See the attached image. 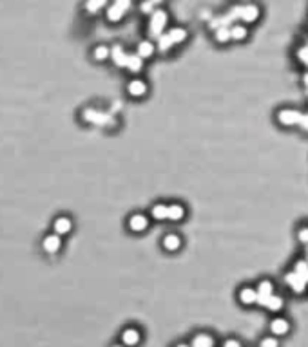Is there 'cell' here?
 Masks as SVG:
<instances>
[{"label": "cell", "mask_w": 308, "mask_h": 347, "mask_svg": "<svg viewBox=\"0 0 308 347\" xmlns=\"http://www.w3.org/2000/svg\"><path fill=\"white\" fill-rule=\"evenodd\" d=\"M125 92L133 100H144L145 96L149 94V84L144 78H140V76H133L125 84Z\"/></svg>", "instance_id": "5b68a950"}, {"label": "cell", "mask_w": 308, "mask_h": 347, "mask_svg": "<svg viewBox=\"0 0 308 347\" xmlns=\"http://www.w3.org/2000/svg\"><path fill=\"white\" fill-rule=\"evenodd\" d=\"M151 216L145 212H134L127 217V230L131 233H145L151 226Z\"/></svg>", "instance_id": "277c9868"}, {"label": "cell", "mask_w": 308, "mask_h": 347, "mask_svg": "<svg viewBox=\"0 0 308 347\" xmlns=\"http://www.w3.org/2000/svg\"><path fill=\"white\" fill-rule=\"evenodd\" d=\"M111 4V0H85L84 9L85 13H89L91 16H96L103 9H107V5Z\"/></svg>", "instance_id": "44dd1931"}, {"label": "cell", "mask_w": 308, "mask_h": 347, "mask_svg": "<svg viewBox=\"0 0 308 347\" xmlns=\"http://www.w3.org/2000/svg\"><path fill=\"white\" fill-rule=\"evenodd\" d=\"M127 58H129V53L125 51L122 43H116L114 47H111V60L112 63L120 69H125V63H127Z\"/></svg>", "instance_id": "d6986e66"}, {"label": "cell", "mask_w": 308, "mask_h": 347, "mask_svg": "<svg viewBox=\"0 0 308 347\" xmlns=\"http://www.w3.org/2000/svg\"><path fill=\"white\" fill-rule=\"evenodd\" d=\"M111 347H125V346H123V344L122 342H120V344H112V346Z\"/></svg>", "instance_id": "60d3db41"}, {"label": "cell", "mask_w": 308, "mask_h": 347, "mask_svg": "<svg viewBox=\"0 0 308 347\" xmlns=\"http://www.w3.org/2000/svg\"><path fill=\"white\" fill-rule=\"evenodd\" d=\"M53 228H54V233H58V235H67V233H71V230H73V221L65 216L56 217L53 222Z\"/></svg>", "instance_id": "603a6c76"}, {"label": "cell", "mask_w": 308, "mask_h": 347, "mask_svg": "<svg viewBox=\"0 0 308 347\" xmlns=\"http://www.w3.org/2000/svg\"><path fill=\"white\" fill-rule=\"evenodd\" d=\"M214 16L210 15V9H202L200 11V20H205V22H210Z\"/></svg>", "instance_id": "d590c367"}, {"label": "cell", "mask_w": 308, "mask_h": 347, "mask_svg": "<svg viewBox=\"0 0 308 347\" xmlns=\"http://www.w3.org/2000/svg\"><path fill=\"white\" fill-rule=\"evenodd\" d=\"M243 347H245V346H243Z\"/></svg>", "instance_id": "7bdbcfd3"}, {"label": "cell", "mask_w": 308, "mask_h": 347, "mask_svg": "<svg viewBox=\"0 0 308 347\" xmlns=\"http://www.w3.org/2000/svg\"><path fill=\"white\" fill-rule=\"evenodd\" d=\"M191 346L192 347H216V338H214L210 333H205V331L194 333L191 338Z\"/></svg>", "instance_id": "ac0fdd59"}, {"label": "cell", "mask_w": 308, "mask_h": 347, "mask_svg": "<svg viewBox=\"0 0 308 347\" xmlns=\"http://www.w3.org/2000/svg\"><path fill=\"white\" fill-rule=\"evenodd\" d=\"M261 18V5L257 2H245L239 7V22H243L247 26H254L256 22H259Z\"/></svg>", "instance_id": "3957f363"}, {"label": "cell", "mask_w": 308, "mask_h": 347, "mask_svg": "<svg viewBox=\"0 0 308 347\" xmlns=\"http://www.w3.org/2000/svg\"><path fill=\"white\" fill-rule=\"evenodd\" d=\"M167 206H169V203H161V201H159V203H154L149 210L151 219L158 222L167 221Z\"/></svg>", "instance_id": "7402d4cb"}, {"label": "cell", "mask_w": 308, "mask_h": 347, "mask_svg": "<svg viewBox=\"0 0 308 347\" xmlns=\"http://www.w3.org/2000/svg\"><path fill=\"white\" fill-rule=\"evenodd\" d=\"M154 9H156V5H154L151 0H142V2H140V13L144 16H149Z\"/></svg>", "instance_id": "1f68e13d"}, {"label": "cell", "mask_w": 308, "mask_h": 347, "mask_svg": "<svg viewBox=\"0 0 308 347\" xmlns=\"http://www.w3.org/2000/svg\"><path fill=\"white\" fill-rule=\"evenodd\" d=\"M42 248H44V252L49 253V255L58 253L60 248H62V235H58V233H51V235L44 237Z\"/></svg>", "instance_id": "2e32d148"}, {"label": "cell", "mask_w": 308, "mask_h": 347, "mask_svg": "<svg viewBox=\"0 0 308 347\" xmlns=\"http://www.w3.org/2000/svg\"><path fill=\"white\" fill-rule=\"evenodd\" d=\"M165 33L169 35L170 42L174 43V47H176V45H181V43H185L187 40H189V31H187L183 26H172V27H169V29H167Z\"/></svg>", "instance_id": "e0dca14e"}, {"label": "cell", "mask_w": 308, "mask_h": 347, "mask_svg": "<svg viewBox=\"0 0 308 347\" xmlns=\"http://www.w3.org/2000/svg\"><path fill=\"white\" fill-rule=\"evenodd\" d=\"M187 214H189V210H187V206L183 205V203H180V201H176V203H169V206H167V221L169 222H181L185 221Z\"/></svg>", "instance_id": "4fadbf2b"}, {"label": "cell", "mask_w": 308, "mask_h": 347, "mask_svg": "<svg viewBox=\"0 0 308 347\" xmlns=\"http://www.w3.org/2000/svg\"><path fill=\"white\" fill-rule=\"evenodd\" d=\"M158 53V49H156V42H154L153 38H144V40H140L138 45H136V54H138L140 58H144L145 62L147 60H151V58L154 56V54Z\"/></svg>", "instance_id": "5bb4252c"}, {"label": "cell", "mask_w": 308, "mask_h": 347, "mask_svg": "<svg viewBox=\"0 0 308 347\" xmlns=\"http://www.w3.org/2000/svg\"><path fill=\"white\" fill-rule=\"evenodd\" d=\"M292 269L296 271V273H299L301 277H305V279L308 280V262H307V259H305V257L298 259V260L292 264Z\"/></svg>", "instance_id": "f1b7e54d"}, {"label": "cell", "mask_w": 308, "mask_h": 347, "mask_svg": "<svg viewBox=\"0 0 308 347\" xmlns=\"http://www.w3.org/2000/svg\"><path fill=\"white\" fill-rule=\"evenodd\" d=\"M125 11L122 9V7H118L116 4H109L105 9V20L109 22V24H120V22H123V18H125Z\"/></svg>", "instance_id": "ffe728a7"}, {"label": "cell", "mask_w": 308, "mask_h": 347, "mask_svg": "<svg viewBox=\"0 0 308 347\" xmlns=\"http://www.w3.org/2000/svg\"><path fill=\"white\" fill-rule=\"evenodd\" d=\"M298 127H299V130L308 136V111H303V114H301V120H299V125Z\"/></svg>", "instance_id": "836d02e7"}, {"label": "cell", "mask_w": 308, "mask_h": 347, "mask_svg": "<svg viewBox=\"0 0 308 347\" xmlns=\"http://www.w3.org/2000/svg\"><path fill=\"white\" fill-rule=\"evenodd\" d=\"M154 42H156V49H158L159 54H167V53H170V51L174 49V43L170 42V38H169L167 33H163L161 37H158Z\"/></svg>", "instance_id": "83f0119b"}, {"label": "cell", "mask_w": 308, "mask_h": 347, "mask_svg": "<svg viewBox=\"0 0 308 347\" xmlns=\"http://www.w3.org/2000/svg\"><path fill=\"white\" fill-rule=\"evenodd\" d=\"M144 63L145 60L144 58H140L136 53H129V58H127V63H125V69H127L131 74H138L142 73V69H144Z\"/></svg>", "instance_id": "d4e9b609"}, {"label": "cell", "mask_w": 308, "mask_h": 347, "mask_svg": "<svg viewBox=\"0 0 308 347\" xmlns=\"http://www.w3.org/2000/svg\"><path fill=\"white\" fill-rule=\"evenodd\" d=\"M161 248H163L167 253H178L181 248H183V239H181L180 233L169 231V233H165L163 239H161Z\"/></svg>", "instance_id": "8fae6325"}, {"label": "cell", "mask_w": 308, "mask_h": 347, "mask_svg": "<svg viewBox=\"0 0 308 347\" xmlns=\"http://www.w3.org/2000/svg\"><path fill=\"white\" fill-rule=\"evenodd\" d=\"M236 299L238 302L243 307H250V305H256L257 304V289L256 286H250V284H245L238 289V293H236Z\"/></svg>", "instance_id": "30bf717a"}, {"label": "cell", "mask_w": 308, "mask_h": 347, "mask_svg": "<svg viewBox=\"0 0 308 347\" xmlns=\"http://www.w3.org/2000/svg\"><path fill=\"white\" fill-rule=\"evenodd\" d=\"M265 309L270 311V313H274V315L281 313V311L285 309V299H283L281 295L274 293L270 299H268V302L265 304Z\"/></svg>", "instance_id": "484cf974"}, {"label": "cell", "mask_w": 308, "mask_h": 347, "mask_svg": "<svg viewBox=\"0 0 308 347\" xmlns=\"http://www.w3.org/2000/svg\"><path fill=\"white\" fill-rule=\"evenodd\" d=\"M80 118H82L84 123H91V125H105L107 120H109V116L96 111L93 107H85L84 111L80 112Z\"/></svg>", "instance_id": "7c38bea8"}, {"label": "cell", "mask_w": 308, "mask_h": 347, "mask_svg": "<svg viewBox=\"0 0 308 347\" xmlns=\"http://www.w3.org/2000/svg\"><path fill=\"white\" fill-rule=\"evenodd\" d=\"M303 257L307 259V262H308V246H305V250H303Z\"/></svg>", "instance_id": "ab89813d"}, {"label": "cell", "mask_w": 308, "mask_h": 347, "mask_svg": "<svg viewBox=\"0 0 308 347\" xmlns=\"http://www.w3.org/2000/svg\"><path fill=\"white\" fill-rule=\"evenodd\" d=\"M169 22H170L169 11L163 9V7H156L149 15V20H147V37L153 38V40L161 37L169 29Z\"/></svg>", "instance_id": "6da1fadb"}, {"label": "cell", "mask_w": 308, "mask_h": 347, "mask_svg": "<svg viewBox=\"0 0 308 347\" xmlns=\"http://www.w3.org/2000/svg\"><path fill=\"white\" fill-rule=\"evenodd\" d=\"M256 289H257V305L265 307L268 299L276 293V284H274L272 279H261L259 282L256 284Z\"/></svg>", "instance_id": "9c48e42d"}, {"label": "cell", "mask_w": 308, "mask_h": 347, "mask_svg": "<svg viewBox=\"0 0 308 347\" xmlns=\"http://www.w3.org/2000/svg\"><path fill=\"white\" fill-rule=\"evenodd\" d=\"M296 241H298L301 246H308V222L301 224V226L296 230Z\"/></svg>", "instance_id": "f546056e"}, {"label": "cell", "mask_w": 308, "mask_h": 347, "mask_svg": "<svg viewBox=\"0 0 308 347\" xmlns=\"http://www.w3.org/2000/svg\"><path fill=\"white\" fill-rule=\"evenodd\" d=\"M212 40L218 45H227L230 43V26H219L212 31Z\"/></svg>", "instance_id": "cb8c5ba5"}, {"label": "cell", "mask_w": 308, "mask_h": 347, "mask_svg": "<svg viewBox=\"0 0 308 347\" xmlns=\"http://www.w3.org/2000/svg\"><path fill=\"white\" fill-rule=\"evenodd\" d=\"M151 2H153V4L156 5V7H161V4H163L165 0H151Z\"/></svg>", "instance_id": "f35d334b"}, {"label": "cell", "mask_w": 308, "mask_h": 347, "mask_svg": "<svg viewBox=\"0 0 308 347\" xmlns=\"http://www.w3.org/2000/svg\"><path fill=\"white\" fill-rule=\"evenodd\" d=\"M93 58H95V62H98V63H103V62H107V60H111V47L105 45V43H98V45H95V49H93Z\"/></svg>", "instance_id": "4316f807"}, {"label": "cell", "mask_w": 308, "mask_h": 347, "mask_svg": "<svg viewBox=\"0 0 308 347\" xmlns=\"http://www.w3.org/2000/svg\"><path fill=\"white\" fill-rule=\"evenodd\" d=\"M221 347H243V344L239 342L238 338L230 337V338H227V340H223V344H221Z\"/></svg>", "instance_id": "e575fe53"}, {"label": "cell", "mask_w": 308, "mask_h": 347, "mask_svg": "<svg viewBox=\"0 0 308 347\" xmlns=\"http://www.w3.org/2000/svg\"><path fill=\"white\" fill-rule=\"evenodd\" d=\"M142 340H144V333L136 326L123 327L122 333H120V342L125 347H138L142 344Z\"/></svg>", "instance_id": "52a82bcc"}, {"label": "cell", "mask_w": 308, "mask_h": 347, "mask_svg": "<svg viewBox=\"0 0 308 347\" xmlns=\"http://www.w3.org/2000/svg\"><path fill=\"white\" fill-rule=\"evenodd\" d=\"M303 111H298L294 107H279L276 111V123L283 129H292L299 125Z\"/></svg>", "instance_id": "7a4b0ae2"}, {"label": "cell", "mask_w": 308, "mask_h": 347, "mask_svg": "<svg viewBox=\"0 0 308 347\" xmlns=\"http://www.w3.org/2000/svg\"><path fill=\"white\" fill-rule=\"evenodd\" d=\"M301 82H303V85H305V89H308V71L307 73L301 76Z\"/></svg>", "instance_id": "8d00e7d4"}, {"label": "cell", "mask_w": 308, "mask_h": 347, "mask_svg": "<svg viewBox=\"0 0 308 347\" xmlns=\"http://www.w3.org/2000/svg\"><path fill=\"white\" fill-rule=\"evenodd\" d=\"M257 347H281L279 344V338L274 337V335H266L257 342Z\"/></svg>", "instance_id": "4dcf8cb0"}, {"label": "cell", "mask_w": 308, "mask_h": 347, "mask_svg": "<svg viewBox=\"0 0 308 347\" xmlns=\"http://www.w3.org/2000/svg\"><path fill=\"white\" fill-rule=\"evenodd\" d=\"M283 280H285V286H287V288L290 289L294 295L307 293L308 280L305 279V277H301L299 273H296L294 269H288L287 273H285V277H283Z\"/></svg>", "instance_id": "8992f818"}, {"label": "cell", "mask_w": 308, "mask_h": 347, "mask_svg": "<svg viewBox=\"0 0 308 347\" xmlns=\"http://www.w3.org/2000/svg\"><path fill=\"white\" fill-rule=\"evenodd\" d=\"M250 37V26L243 24V22H234L230 26V42L241 43Z\"/></svg>", "instance_id": "9a60e30c"}, {"label": "cell", "mask_w": 308, "mask_h": 347, "mask_svg": "<svg viewBox=\"0 0 308 347\" xmlns=\"http://www.w3.org/2000/svg\"><path fill=\"white\" fill-rule=\"evenodd\" d=\"M290 329H292L290 320L285 318V316H281V315H276L270 320V324H268V333L274 335V337H277V338L287 337L288 333H290Z\"/></svg>", "instance_id": "ba28073f"}, {"label": "cell", "mask_w": 308, "mask_h": 347, "mask_svg": "<svg viewBox=\"0 0 308 347\" xmlns=\"http://www.w3.org/2000/svg\"><path fill=\"white\" fill-rule=\"evenodd\" d=\"M112 4H116L118 7H122L125 13H129V11L134 7V0H111Z\"/></svg>", "instance_id": "d6a6232c"}, {"label": "cell", "mask_w": 308, "mask_h": 347, "mask_svg": "<svg viewBox=\"0 0 308 347\" xmlns=\"http://www.w3.org/2000/svg\"><path fill=\"white\" fill-rule=\"evenodd\" d=\"M305 92H307V96H308V89H305Z\"/></svg>", "instance_id": "b9f144b4"}, {"label": "cell", "mask_w": 308, "mask_h": 347, "mask_svg": "<svg viewBox=\"0 0 308 347\" xmlns=\"http://www.w3.org/2000/svg\"><path fill=\"white\" fill-rule=\"evenodd\" d=\"M172 347H192V346H191V342H178V344H174Z\"/></svg>", "instance_id": "74e56055"}]
</instances>
